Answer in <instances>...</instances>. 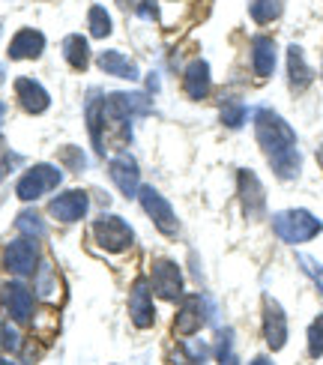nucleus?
Here are the masks:
<instances>
[{"label": "nucleus", "instance_id": "nucleus-18", "mask_svg": "<svg viewBox=\"0 0 323 365\" xmlns=\"http://www.w3.org/2000/svg\"><path fill=\"white\" fill-rule=\"evenodd\" d=\"M99 66L114 75V78H126V81H138V66L123 51H102L99 54Z\"/></svg>", "mask_w": 323, "mask_h": 365}, {"label": "nucleus", "instance_id": "nucleus-17", "mask_svg": "<svg viewBox=\"0 0 323 365\" xmlns=\"http://www.w3.org/2000/svg\"><path fill=\"white\" fill-rule=\"evenodd\" d=\"M287 78H290V87H294V90H305L312 84V78H314L309 63H305L299 45H290V48H287Z\"/></svg>", "mask_w": 323, "mask_h": 365}, {"label": "nucleus", "instance_id": "nucleus-30", "mask_svg": "<svg viewBox=\"0 0 323 365\" xmlns=\"http://www.w3.org/2000/svg\"><path fill=\"white\" fill-rule=\"evenodd\" d=\"M21 159L12 153V150L6 147V141H4V135H0V180H4L9 171H12V165H19Z\"/></svg>", "mask_w": 323, "mask_h": 365}, {"label": "nucleus", "instance_id": "nucleus-16", "mask_svg": "<svg viewBox=\"0 0 323 365\" xmlns=\"http://www.w3.org/2000/svg\"><path fill=\"white\" fill-rule=\"evenodd\" d=\"M45 51V36L34 27H24L15 34V39L9 42V57L12 60H34Z\"/></svg>", "mask_w": 323, "mask_h": 365}, {"label": "nucleus", "instance_id": "nucleus-21", "mask_svg": "<svg viewBox=\"0 0 323 365\" xmlns=\"http://www.w3.org/2000/svg\"><path fill=\"white\" fill-rule=\"evenodd\" d=\"M63 57L69 60V66L72 69H87V63H90V45H87V39L84 36H66L63 39Z\"/></svg>", "mask_w": 323, "mask_h": 365}, {"label": "nucleus", "instance_id": "nucleus-27", "mask_svg": "<svg viewBox=\"0 0 323 365\" xmlns=\"http://www.w3.org/2000/svg\"><path fill=\"white\" fill-rule=\"evenodd\" d=\"M309 354L317 359L323 356V314L314 317V324L309 327Z\"/></svg>", "mask_w": 323, "mask_h": 365}, {"label": "nucleus", "instance_id": "nucleus-33", "mask_svg": "<svg viewBox=\"0 0 323 365\" xmlns=\"http://www.w3.org/2000/svg\"><path fill=\"white\" fill-rule=\"evenodd\" d=\"M252 365H272L267 356H257V359H252Z\"/></svg>", "mask_w": 323, "mask_h": 365}, {"label": "nucleus", "instance_id": "nucleus-35", "mask_svg": "<svg viewBox=\"0 0 323 365\" xmlns=\"http://www.w3.org/2000/svg\"><path fill=\"white\" fill-rule=\"evenodd\" d=\"M317 165H320V168H323V147L317 150Z\"/></svg>", "mask_w": 323, "mask_h": 365}, {"label": "nucleus", "instance_id": "nucleus-34", "mask_svg": "<svg viewBox=\"0 0 323 365\" xmlns=\"http://www.w3.org/2000/svg\"><path fill=\"white\" fill-rule=\"evenodd\" d=\"M219 365H237V356H234V354H230V356H227V359H222Z\"/></svg>", "mask_w": 323, "mask_h": 365}, {"label": "nucleus", "instance_id": "nucleus-1", "mask_svg": "<svg viewBox=\"0 0 323 365\" xmlns=\"http://www.w3.org/2000/svg\"><path fill=\"white\" fill-rule=\"evenodd\" d=\"M255 129H257V144L272 165V171L282 180H294L299 174V153H297V135L284 120L270 111L257 108L255 111Z\"/></svg>", "mask_w": 323, "mask_h": 365}, {"label": "nucleus", "instance_id": "nucleus-31", "mask_svg": "<svg viewBox=\"0 0 323 365\" xmlns=\"http://www.w3.org/2000/svg\"><path fill=\"white\" fill-rule=\"evenodd\" d=\"M297 261H299V267L305 269V272H309V276L317 282V287H320V294H323V267L314 261V257H309V255H299L297 257Z\"/></svg>", "mask_w": 323, "mask_h": 365}, {"label": "nucleus", "instance_id": "nucleus-3", "mask_svg": "<svg viewBox=\"0 0 323 365\" xmlns=\"http://www.w3.org/2000/svg\"><path fill=\"white\" fill-rule=\"evenodd\" d=\"M93 240H96V246H102L105 252H126L135 242V231L120 216L105 212V216H99L93 222Z\"/></svg>", "mask_w": 323, "mask_h": 365}, {"label": "nucleus", "instance_id": "nucleus-37", "mask_svg": "<svg viewBox=\"0 0 323 365\" xmlns=\"http://www.w3.org/2000/svg\"><path fill=\"white\" fill-rule=\"evenodd\" d=\"M0 117H4V105H0Z\"/></svg>", "mask_w": 323, "mask_h": 365}, {"label": "nucleus", "instance_id": "nucleus-8", "mask_svg": "<svg viewBox=\"0 0 323 365\" xmlns=\"http://www.w3.org/2000/svg\"><path fill=\"white\" fill-rule=\"evenodd\" d=\"M150 284H153V294H156V297L177 299L183 294V272H180V267L174 261H162V257H159V261L153 264Z\"/></svg>", "mask_w": 323, "mask_h": 365}, {"label": "nucleus", "instance_id": "nucleus-4", "mask_svg": "<svg viewBox=\"0 0 323 365\" xmlns=\"http://www.w3.org/2000/svg\"><path fill=\"white\" fill-rule=\"evenodd\" d=\"M60 180H63V174H60L54 165H34V168H30L19 180V189H15V195H19L21 201H36V197H42L45 192L57 189Z\"/></svg>", "mask_w": 323, "mask_h": 365}, {"label": "nucleus", "instance_id": "nucleus-19", "mask_svg": "<svg viewBox=\"0 0 323 365\" xmlns=\"http://www.w3.org/2000/svg\"><path fill=\"white\" fill-rule=\"evenodd\" d=\"M186 93L195 102L207 99V93H210V66H207V60H195V63H189V69H186Z\"/></svg>", "mask_w": 323, "mask_h": 365}, {"label": "nucleus", "instance_id": "nucleus-5", "mask_svg": "<svg viewBox=\"0 0 323 365\" xmlns=\"http://www.w3.org/2000/svg\"><path fill=\"white\" fill-rule=\"evenodd\" d=\"M39 264V249L34 246V240H12L4 249V269H9L12 276H30Z\"/></svg>", "mask_w": 323, "mask_h": 365}, {"label": "nucleus", "instance_id": "nucleus-26", "mask_svg": "<svg viewBox=\"0 0 323 365\" xmlns=\"http://www.w3.org/2000/svg\"><path fill=\"white\" fill-rule=\"evenodd\" d=\"M242 120H245L242 102H225V105H222V123H225L227 129H240Z\"/></svg>", "mask_w": 323, "mask_h": 365}, {"label": "nucleus", "instance_id": "nucleus-2", "mask_svg": "<svg viewBox=\"0 0 323 365\" xmlns=\"http://www.w3.org/2000/svg\"><path fill=\"white\" fill-rule=\"evenodd\" d=\"M272 227H275V234H279L284 242H309L314 240L320 231H323V225L317 216H312L309 210H284L279 212V216L272 219Z\"/></svg>", "mask_w": 323, "mask_h": 365}, {"label": "nucleus", "instance_id": "nucleus-25", "mask_svg": "<svg viewBox=\"0 0 323 365\" xmlns=\"http://www.w3.org/2000/svg\"><path fill=\"white\" fill-rule=\"evenodd\" d=\"M19 231L27 237V240H39V237H45V225H42V216L39 212H34V210H27V212H21L19 216Z\"/></svg>", "mask_w": 323, "mask_h": 365}, {"label": "nucleus", "instance_id": "nucleus-22", "mask_svg": "<svg viewBox=\"0 0 323 365\" xmlns=\"http://www.w3.org/2000/svg\"><path fill=\"white\" fill-rule=\"evenodd\" d=\"M204 359H207V347L198 344V341H183L171 354L174 365H204Z\"/></svg>", "mask_w": 323, "mask_h": 365}, {"label": "nucleus", "instance_id": "nucleus-24", "mask_svg": "<svg viewBox=\"0 0 323 365\" xmlns=\"http://www.w3.org/2000/svg\"><path fill=\"white\" fill-rule=\"evenodd\" d=\"M87 24H90V36L93 39H105L111 34V15L105 12V6H93L87 15Z\"/></svg>", "mask_w": 323, "mask_h": 365}, {"label": "nucleus", "instance_id": "nucleus-6", "mask_svg": "<svg viewBox=\"0 0 323 365\" xmlns=\"http://www.w3.org/2000/svg\"><path fill=\"white\" fill-rule=\"evenodd\" d=\"M141 204H144L147 216L156 222V227H159L162 234H168V237L180 234V222H177V216H174L171 204H168L165 197H162L156 189H153V186H144V189H141Z\"/></svg>", "mask_w": 323, "mask_h": 365}, {"label": "nucleus", "instance_id": "nucleus-10", "mask_svg": "<svg viewBox=\"0 0 323 365\" xmlns=\"http://www.w3.org/2000/svg\"><path fill=\"white\" fill-rule=\"evenodd\" d=\"M264 339L272 351H282L287 341V317L272 297H264Z\"/></svg>", "mask_w": 323, "mask_h": 365}, {"label": "nucleus", "instance_id": "nucleus-13", "mask_svg": "<svg viewBox=\"0 0 323 365\" xmlns=\"http://www.w3.org/2000/svg\"><path fill=\"white\" fill-rule=\"evenodd\" d=\"M129 314L138 329H150L156 324V309H153V299H150V287L144 279H138L132 284V294H129Z\"/></svg>", "mask_w": 323, "mask_h": 365}, {"label": "nucleus", "instance_id": "nucleus-29", "mask_svg": "<svg viewBox=\"0 0 323 365\" xmlns=\"http://www.w3.org/2000/svg\"><path fill=\"white\" fill-rule=\"evenodd\" d=\"M21 339H19V332H15L9 324H4L0 321V347H4V351H21Z\"/></svg>", "mask_w": 323, "mask_h": 365}, {"label": "nucleus", "instance_id": "nucleus-36", "mask_svg": "<svg viewBox=\"0 0 323 365\" xmlns=\"http://www.w3.org/2000/svg\"><path fill=\"white\" fill-rule=\"evenodd\" d=\"M0 365H12V362H6V359H0Z\"/></svg>", "mask_w": 323, "mask_h": 365}, {"label": "nucleus", "instance_id": "nucleus-28", "mask_svg": "<svg viewBox=\"0 0 323 365\" xmlns=\"http://www.w3.org/2000/svg\"><path fill=\"white\" fill-rule=\"evenodd\" d=\"M60 162L66 165V171H84V153L78 147H63L60 150Z\"/></svg>", "mask_w": 323, "mask_h": 365}, {"label": "nucleus", "instance_id": "nucleus-20", "mask_svg": "<svg viewBox=\"0 0 323 365\" xmlns=\"http://www.w3.org/2000/svg\"><path fill=\"white\" fill-rule=\"evenodd\" d=\"M275 69V42L270 36H257L255 39V72L257 78H270Z\"/></svg>", "mask_w": 323, "mask_h": 365}, {"label": "nucleus", "instance_id": "nucleus-9", "mask_svg": "<svg viewBox=\"0 0 323 365\" xmlns=\"http://www.w3.org/2000/svg\"><path fill=\"white\" fill-rule=\"evenodd\" d=\"M207 317H210V302L201 294L186 297V306L180 309L177 324H174L177 336H192V332H198V329L207 324Z\"/></svg>", "mask_w": 323, "mask_h": 365}, {"label": "nucleus", "instance_id": "nucleus-32", "mask_svg": "<svg viewBox=\"0 0 323 365\" xmlns=\"http://www.w3.org/2000/svg\"><path fill=\"white\" fill-rule=\"evenodd\" d=\"M138 15H141V19H156V4H153V0H144L141 6H138Z\"/></svg>", "mask_w": 323, "mask_h": 365}, {"label": "nucleus", "instance_id": "nucleus-12", "mask_svg": "<svg viewBox=\"0 0 323 365\" xmlns=\"http://www.w3.org/2000/svg\"><path fill=\"white\" fill-rule=\"evenodd\" d=\"M87 207H90L87 195H84V192H78V189H72V192L57 195L54 201H51V207H48V212H51V216H54L57 222L69 225V222L84 219V216H87Z\"/></svg>", "mask_w": 323, "mask_h": 365}, {"label": "nucleus", "instance_id": "nucleus-7", "mask_svg": "<svg viewBox=\"0 0 323 365\" xmlns=\"http://www.w3.org/2000/svg\"><path fill=\"white\" fill-rule=\"evenodd\" d=\"M0 302H4V309L9 312L12 321H19V324H27L36 312L34 294H30L21 282H9V284L0 287Z\"/></svg>", "mask_w": 323, "mask_h": 365}, {"label": "nucleus", "instance_id": "nucleus-11", "mask_svg": "<svg viewBox=\"0 0 323 365\" xmlns=\"http://www.w3.org/2000/svg\"><path fill=\"white\" fill-rule=\"evenodd\" d=\"M237 182H240V204H242V212H245L249 219H260V216H264V207H267V195H264V186H260V180H257L252 171H240Z\"/></svg>", "mask_w": 323, "mask_h": 365}, {"label": "nucleus", "instance_id": "nucleus-15", "mask_svg": "<svg viewBox=\"0 0 323 365\" xmlns=\"http://www.w3.org/2000/svg\"><path fill=\"white\" fill-rule=\"evenodd\" d=\"M15 96H19L21 108L27 114H42L45 108H48V93H45V87L36 84L34 78H27V75H21L19 81H15Z\"/></svg>", "mask_w": 323, "mask_h": 365}, {"label": "nucleus", "instance_id": "nucleus-23", "mask_svg": "<svg viewBox=\"0 0 323 365\" xmlns=\"http://www.w3.org/2000/svg\"><path fill=\"white\" fill-rule=\"evenodd\" d=\"M284 0H252V19L257 24H270L282 15Z\"/></svg>", "mask_w": 323, "mask_h": 365}, {"label": "nucleus", "instance_id": "nucleus-14", "mask_svg": "<svg viewBox=\"0 0 323 365\" xmlns=\"http://www.w3.org/2000/svg\"><path fill=\"white\" fill-rule=\"evenodd\" d=\"M108 171H111V180L114 186L126 195V197H135L138 195V162L132 153H120L111 159V165H108Z\"/></svg>", "mask_w": 323, "mask_h": 365}]
</instances>
